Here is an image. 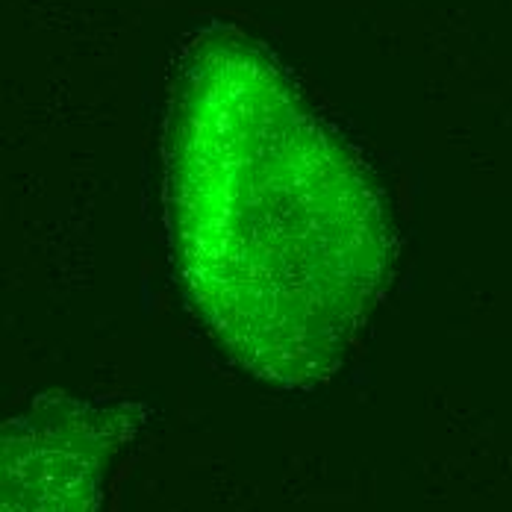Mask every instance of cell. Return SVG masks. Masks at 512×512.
I'll use <instances>...</instances> for the list:
<instances>
[{"mask_svg": "<svg viewBox=\"0 0 512 512\" xmlns=\"http://www.w3.org/2000/svg\"><path fill=\"white\" fill-rule=\"evenodd\" d=\"M174 265L218 345L277 386L336 371L389 277L392 227L357 154L254 39L209 27L165 118Z\"/></svg>", "mask_w": 512, "mask_h": 512, "instance_id": "6da1fadb", "label": "cell"}]
</instances>
